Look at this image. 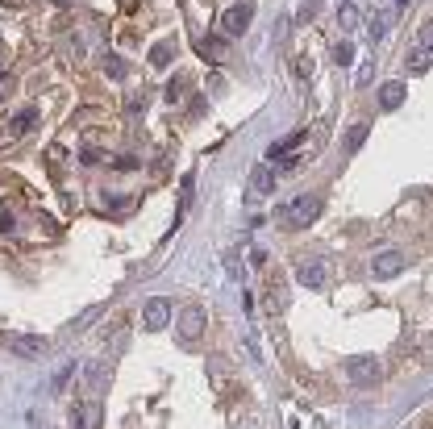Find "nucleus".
Segmentation results:
<instances>
[{"label":"nucleus","mask_w":433,"mask_h":429,"mask_svg":"<svg viewBox=\"0 0 433 429\" xmlns=\"http://www.w3.org/2000/svg\"><path fill=\"white\" fill-rule=\"evenodd\" d=\"M200 334H204V312L192 304V308H184V317H180V338H184V342H196Z\"/></svg>","instance_id":"423d86ee"},{"label":"nucleus","mask_w":433,"mask_h":429,"mask_svg":"<svg viewBox=\"0 0 433 429\" xmlns=\"http://www.w3.org/2000/svg\"><path fill=\"white\" fill-rule=\"evenodd\" d=\"M334 63H338V67H350V63H354V46H350V42H338V46H334Z\"/></svg>","instance_id":"a211bd4d"},{"label":"nucleus","mask_w":433,"mask_h":429,"mask_svg":"<svg viewBox=\"0 0 433 429\" xmlns=\"http://www.w3.org/2000/svg\"><path fill=\"white\" fill-rule=\"evenodd\" d=\"M171 59H175V46H171V42H158V46L150 50V63H154V67H167Z\"/></svg>","instance_id":"ddd939ff"},{"label":"nucleus","mask_w":433,"mask_h":429,"mask_svg":"<svg viewBox=\"0 0 433 429\" xmlns=\"http://www.w3.org/2000/svg\"><path fill=\"white\" fill-rule=\"evenodd\" d=\"M250 21H254V5H250V0H238V5H230V9L221 13V29H225L230 38L246 34V29H250Z\"/></svg>","instance_id":"f257e3e1"},{"label":"nucleus","mask_w":433,"mask_h":429,"mask_svg":"<svg viewBox=\"0 0 433 429\" xmlns=\"http://www.w3.org/2000/svg\"><path fill=\"white\" fill-rule=\"evenodd\" d=\"M13 350H21V354H29V358H38V354H46V342H25V338H5Z\"/></svg>","instance_id":"4468645a"},{"label":"nucleus","mask_w":433,"mask_h":429,"mask_svg":"<svg viewBox=\"0 0 433 429\" xmlns=\"http://www.w3.org/2000/svg\"><path fill=\"white\" fill-rule=\"evenodd\" d=\"M346 375H350V384H358V388L384 380V371H379V358H371V354H367V358H350V363H346Z\"/></svg>","instance_id":"20e7f679"},{"label":"nucleus","mask_w":433,"mask_h":429,"mask_svg":"<svg viewBox=\"0 0 433 429\" xmlns=\"http://www.w3.org/2000/svg\"><path fill=\"white\" fill-rule=\"evenodd\" d=\"M429 67H433V55H429V50H421V46H417L412 55H408V71H417V75H421V71H429Z\"/></svg>","instance_id":"dca6fc26"},{"label":"nucleus","mask_w":433,"mask_h":429,"mask_svg":"<svg viewBox=\"0 0 433 429\" xmlns=\"http://www.w3.org/2000/svg\"><path fill=\"white\" fill-rule=\"evenodd\" d=\"M300 138H304L300 130H296V134H288V138H280L275 146L267 150V158H271V163H280V158H288V150H296V146H300Z\"/></svg>","instance_id":"1a4fd4ad"},{"label":"nucleus","mask_w":433,"mask_h":429,"mask_svg":"<svg viewBox=\"0 0 433 429\" xmlns=\"http://www.w3.org/2000/svg\"><path fill=\"white\" fill-rule=\"evenodd\" d=\"M371 271H375L379 280H392L396 271H404V254H400V250H384V254L375 258V267H371Z\"/></svg>","instance_id":"0eeeda50"},{"label":"nucleus","mask_w":433,"mask_h":429,"mask_svg":"<svg viewBox=\"0 0 433 429\" xmlns=\"http://www.w3.org/2000/svg\"><path fill=\"white\" fill-rule=\"evenodd\" d=\"M321 271H325V267H321V262H304V267H300V271H296V280H300L304 288H321V280H325Z\"/></svg>","instance_id":"9b49d317"},{"label":"nucleus","mask_w":433,"mask_h":429,"mask_svg":"<svg viewBox=\"0 0 433 429\" xmlns=\"http://www.w3.org/2000/svg\"><path fill=\"white\" fill-rule=\"evenodd\" d=\"M262 304H267V312H284L288 308V284L280 280V275H267V284H262Z\"/></svg>","instance_id":"39448f33"},{"label":"nucleus","mask_w":433,"mask_h":429,"mask_svg":"<svg viewBox=\"0 0 433 429\" xmlns=\"http://www.w3.org/2000/svg\"><path fill=\"white\" fill-rule=\"evenodd\" d=\"M317 217H321V196H317V192L296 196V200L288 204V225H312Z\"/></svg>","instance_id":"f03ea898"},{"label":"nucleus","mask_w":433,"mask_h":429,"mask_svg":"<svg viewBox=\"0 0 433 429\" xmlns=\"http://www.w3.org/2000/svg\"><path fill=\"white\" fill-rule=\"evenodd\" d=\"M29 125H34V109H29V113H21V117L13 121V130H29Z\"/></svg>","instance_id":"4be33fe9"},{"label":"nucleus","mask_w":433,"mask_h":429,"mask_svg":"<svg viewBox=\"0 0 433 429\" xmlns=\"http://www.w3.org/2000/svg\"><path fill=\"white\" fill-rule=\"evenodd\" d=\"M104 71H108V79H125V71H129V67H125V59L108 55V59H104Z\"/></svg>","instance_id":"f3484780"},{"label":"nucleus","mask_w":433,"mask_h":429,"mask_svg":"<svg viewBox=\"0 0 433 429\" xmlns=\"http://www.w3.org/2000/svg\"><path fill=\"white\" fill-rule=\"evenodd\" d=\"M362 142H367V125H354V130L346 134V154H354Z\"/></svg>","instance_id":"6ab92c4d"},{"label":"nucleus","mask_w":433,"mask_h":429,"mask_svg":"<svg viewBox=\"0 0 433 429\" xmlns=\"http://www.w3.org/2000/svg\"><path fill=\"white\" fill-rule=\"evenodd\" d=\"M254 192H262V196H271V192H275V171L258 167V171H254Z\"/></svg>","instance_id":"2eb2a0df"},{"label":"nucleus","mask_w":433,"mask_h":429,"mask_svg":"<svg viewBox=\"0 0 433 429\" xmlns=\"http://www.w3.org/2000/svg\"><path fill=\"white\" fill-rule=\"evenodd\" d=\"M388 21H392V13H388V9L371 13V21H367V38H371V42H379V38L388 34Z\"/></svg>","instance_id":"9d476101"},{"label":"nucleus","mask_w":433,"mask_h":429,"mask_svg":"<svg viewBox=\"0 0 433 429\" xmlns=\"http://www.w3.org/2000/svg\"><path fill=\"white\" fill-rule=\"evenodd\" d=\"M167 321H171V300H162V296H154V300H146V304H142V326H146L150 334H158V330H167Z\"/></svg>","instance_id":"7ed1b4c3"},{"label":"nucleus","mask_w":433,"mask_h":429,"mask_svg":"<svg viewBox=\"0 0 433 429\" xmlns=\"http://www.w3.org/2000/svg\"><path fill=\"white\" fill-rule=\"evenodd\" d=\"M379 104H384V109H400V104H404V84L400 79L384 84V88H379Z\"/></svg>","instance_id":"6e6552de"},{"label":"nucleus","mask_w":433,"mask_h":429,"mask_svg":"<svg viewBox=\"0 0 433 429\" xmlns=\"http://www.w3.org/2000/svg\"><path fill=\"white\" fill-rule=\"evenodd\" d=\"M338 25H342V29H358V25H362V9H358V5H342V9H338Z\"/></svg>","instance_id":"f8f14e48"},{"label":"nucleus","mask_w":433,"mask_h":429,"mask_svg":"<svg viewBox=\"0 0 433 429\" xmlns=\"http://www.w3.org/2000/svg\"><path fill=\"white\" fill-rule=\"evenodd\" d=\"M417 46L433 55V21H425V25H421V38H417Z\"/></svg>","instance_id":"aec40b11"},{"label":"nucleus","mask_w":433,"mask_h":429,"mask_svg":"<svg viewBox=\"0 0 433 429\" xmlns=\"http://www.w3.org/2000/svg\"><path fill=\"white\" fill-rule=\"evenodd\" d=\"M13 225H17L13 212H0V234H13Z\"/></svg>","instance_id":"412c9836"}]
</instances>
